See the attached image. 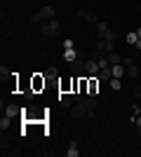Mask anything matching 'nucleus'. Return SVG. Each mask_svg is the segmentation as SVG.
<instances>
[{
	"mask_svg": "<svg viewBox=\"0 0 141 157\" xmlns=\"http://www.w3.org/2000/svg\"><path fill=\"white\" fill-rule=\"evenodd\" d=\"M59 31H61V24H59V19H49L47 24H42V28H40V33H42V35H47V38L57 35Z\"/></svg>",
	"mask_w": 141,
	"mask_h": 157,
	"instance_id": "obj_3",
	"label": "nucleus"
},
{
	"mask_svg": "<svg viewBox=\"0 0 141 157\" xmlns=\"http://www.w3.org/2000/svg\"><path fill=\"white\" fill-rule=\"evenodd\" d=\"M106 59H108V63H111V66H118V63H122V54H118V52H111V54L106 56Z\"/></svg>",
	"mask_w": 141,
	"mask_h": 157,
	"instance_id": "obj_12",
	"label": "nucleus"
},
{
	"mask_svg": "<svg viewBox=\"0 0 141 157\" xmlns=\"http://www.w3.org/2000/svg\"><path fill=\"white\" fill-rule=\"evenodd\" d=\"M106 31H108V26L104 24V21H99V26H96V35H99V38H104V35H106Z\"/></svg>",
	"mask_w": 141,
	"mask_h": 157,
	"instance_id": "obj_19",
	"label": "nucleus"
},
{
	"mask_svg": "<svg viewBox=\"0 0 141 157\" xmlns=\"http://www.w3.org/2000/svg\"><path fill=\"white\" fill-rule=\"evenodd\" d=\"M94 110H96V96H87L71 108V115L73 117H92Z\"/></svg>",
	"mask_w": 141,
	"mask_h": 157,
	"instance_id": "obj_1",
	"label": "nucleus"
},
{
	"mask_svg": "<svg viewBox=\"0 0 141 157\" xmlns=\"http://www.w3.org/2000/svg\"><path fill=\"white\" fill-rule=\"evenodd\" d=\"M78 56H80V54L75 52L73 47H71V49H66V52H64V59H66L68 63H71V61H75V59H78Z\"/></svg>",
	"mask_w": 141,
	"mask_h": 157,
	"instance_id": "obj_15",
	"label": "nucleus"
},
{
	"mask_svg": "<svg viewBox=\"0 0 141 157\" xmlns=\"http://www.w3.org/2000/svg\"><path fill=\"white\" fill-rule=\"evenodd\" d=\"M139 134H141V131H139Z\"/></svg>",
	"mask_w": 141,
	"mask_h": 157,
	"instance_id": "obj_31",
	"label": "nucleus"
},
{
	"mask_svg": "<svg viewBox=\"0 0 141 157\" xmlns=\"http://www.w3.org/2000/svg\"><path fill=\"white\" fill-rule=\"evenodd\" d=\"M45 80H47V85H59V73H57L54 66H49L45 71Z\"/></svg>",
	"mask_w": 141,
	"mask_h": 157,
	"instance_id": "obj_8",
	"label": "nucleus"
},
{
	"mask_svg": "<svg viewBox=\"0 0 141 157\" xmlns=\"http://www.w3.org/2000/svg\"><path fill=\"white\" fill-rule=\"evenodd\" d=\"M108 82H111V87H113V89H120V78H111V80H108Z\"/></svg>",
	"mask_w": 141,
	"mask_h": 157,
	"instance_id": "obj_25",
	"label": "nucleus"
},
{
	"mask_svg": "<svg viewBox=\"0 0 141 157\" xmlns=\"http://www.w3.org/2000/svg\"><path fill=\"white\" fill-rule=\"evenodd\" d=\"M104 38H106V40H111V42H115V40H118V33H115V31H111V28H108V31H106V35H104Z\"/></svg>",
	"mask_w": 141,
	"mask_h": 157,
	"instance_id": "obj_23",
	"label": "nucleus"
},
{
	"mask_svg": "<svg viewBox=\"0 0 141 157\" xmlns=\"http://www.w3.org/2000/svg\"><path fill=\"white\" fill-rule=\"evenodd\" d=\"M136 40H139V35H136V33H129L127 35V45H136Z\"/></svg>",
	"mask_w": 141,
	"mask_h": 157,
	"instance_id": "obj_24",
	"label": "nucleus"
},
{
	"mask_svg": "<svg viewBox=\"0 0 141 157\" xmlns=\"http://www.w3.org/2000/svg\"><path fill=\"white\" fill-rule=\"evenodd\" d=\"M134 122H136V127H139V131H141V115H134Z\"/></svg>",
	"mask_w": 141,
	"mask_h": 157,
	"instance_id": "obj_27",
	"label": "nucleus"
},
{
	"mask_svg": "<svg viewBox=\"0 0 141 157\" xmlns=\"http://www.w3.org/2000/svg\"><path fill=\"white\" fill-rule=\"evenodd\" d=\"M40 17H42L45 21L54 19V7H42V10H40Z\"/></svg>",
	"mask_w": 141,
	"mask_h": 157,
	"instance_id": "obj_13",
	"label": "nucleus"
},
{
	"mask_svg": "<svg viewBox=\"0 0 141 157\" xmlns=\"http://www.w3.org/2000/svg\"><path fill=\"white\" fill-rule=\"evenodd\" d=\"M85 19H87V21H92V24H96V21H99V17H96V12H92V10H89V12L85 14Z\"/></svg>",
	"mask_w": 141,
	"mask_h": 157,
	"instance_id": "obj_22",
	"label": "nucleus"
},
{
	"mask_svg": "<svg viewBox=\"0 0 141 157\" xmlns=\"http://www.w3.org/2000/svg\"><path fill=\"white\" fill-rule=\"evenodd\" d=\"M111 73H113V78H122V75H127V71H125V63L111 66Z\"/></svg>",
	"mask_w": 141,
	"mask_h": 157,
	"instance_id": "obj_11",
	"label": "nucleus"
},
{
	"mask_svg": "<svg viewBox=\"0 0 141 157\" xmlns=\"http://www.w3.org/2000/svg\"><path fill=\"white\" fill-rule=\"evenodd\" d=\"M31 87H33V92H35V94L45 92V87H47L45 73H33V75H31Z\"/></svg>",
	"mask_w": 141,
	"mask_h": 157,
	"instance_id": "obj_2",
	"label": "nucleus"
},
{
	"mask_svg": "<svg viewBox=\"0 0 141 157\" xmlns=\"http://www.w3.org/2000/svg\"><path fill=\"white\" fill-rule=\"evenodd\" d=\"M99 71H101V68H99V61H96V59H92V56L85 59V73H87V75H96Z\"/></svg>",
	"mask_w": 141,
	"mask_h": 157,
	"instance_id": "obj_7",
	"label": "nucleus"
},
{
	"mask_svg": "<svg viewBox=\"0 0 141 157\" xmlns=\"http://www.w3.org/2000/svg\"><path fill=\"white\" fill-rule=\"evenodd\" d=\"M87 96H99V75L87 78Z\"/></svg>",
	"mask_w": 141,
	"mask_h": 157,
	"instance_id": "obj_6",
	"label": "nucleus"
},
{
	"mask_svg": "<svg viewBox=\"0 0 141 157\" xmlns=\"http://www.w3.org/2000/svg\"><path fill=\"white\" fill-rule=\"evenodd\" d=\"M113 78V73H111V66H108V68H101L99 71V80H111Z\"/></svg>",
	"mask_w": 141,
	"mask_h": 157,
	"instance_id": "obj_16",
	"label": "nucleus"
},
{
	"mask_svg": "<svg viewBox=\"0 0 141 157\" xmlns=\"http://www.w3.org/2000/svg\"><path fill=\"white\" fill-rule=\"evenodd\" d=\"M10 124H12V117H10V115H5V117L0 120V129H2V131L10 129Z\"/></svg>",
	"mask_w": 141,
	"mask_h": 157,
	"instance_id": "obj_18",
	"label": "nucleus"
},
{
	"mask_svg": "<svg viewBox=\"0 0 141 157\" xmlns=\"http://www.w3.org/2000/svg\"><path fill=\"white\" fill-rule=\"evenodd\" d=\"M96 49H99V52H115V42H111V40H106V38H101L99 42H96Z\"/></svg>",
	"mask_w": 141,
	"mask_h": 157,
	"instance_id": "obj_9",
	"label": "nucleus"
},
{
	"mask_svg": "<svg viewBox=\"0 0 141 157\" xmlns=\"http://www.w3.org/2000/svg\"><path fill=\"white\" fill-rule=\"evenodd\" d=\"M68 157H78V143L71 141V148H68Z\"/></svg>",
	"mask_w": 141,
	"mask_h": 157,
	"instance_id": "obj_21",
	"label": "nucleus"
},
{
	"mask_svg": "<svg viewBox=\"0 0 141 157\" xmlns=\"http://www.w3.org/2000/svg\"><path fill=\"white\" fill-rule=\"evenodd\" d=\"M122 63H125V71H127L129 78H136V75H139V66L134 63L132 56H122Z\"/></svg>",
	"mask_w": 141,
	"mask_h": 157,
	"instance_id": "obj_5",
	"label": "nucleus"
},
{
	"mask_svg": "<svg viewBox=\"0 0 141 157\" xmlns=\"http://www.w3.org/2000/svg\"><path fill=\"white\" fill-rule=\"evenodd\" d=\"M7 78H12V73H10V68H7V66L2 63V66H0V80H2V82H5Z\"/></svg>",
	"mask_w": 141,
	"mask_h": 157,
	"instance_id": "obj_17",
	"label": "nucleus"
},
{
	"mask_svg": "<svg viewBox=\"0 0 141 157\" xmlns=\"http://www.w3.org/2000/svg\"><path fill=\"white\" fill-rule=\"evenodd\" d=\"M5 115L17 117V115H21V108H19V105H7V108H5Z\"/></svg>",
	"mask_w": 141,
	"mask_h": 157,
	"instance_id": "obj_14",
	"label": "nucleus"
},
{
	"mask_svg": "<svg viewBox=\"0 0 141 157\" xmlns=\"http://www.w3.org/2000/svg\"><path fill=\"white\" fill-rule=\"evenodd\" d=\"M78 94H87V78H80V89H78Z\"/></svg>",
	"mask_w": 141,
	"mask_h": 157,
	"instance_id": "obj_20",
	"label": "nucleus"
},
{
	"mask_svg": "<svg viewBox=\"0 0 141 157\" xmlns=\"http://www.w3.org/2000/svg\"><path fill=\"white\" fill-rule=\"evenodd\" d=\"M139 105H141V103H139Z\"/></svg>",
	"mask_w": 141,
	"mask_h": 157,
	"instance_id": "obj_32",
	"label": "nucleus"
},
{
	"mask_svg": "<svg viewBox=\"0 0 141 157\" xmlns=\"http://www.w3.org/2000/svg\"><path fill=\"white\" fill-rule=\"evenodd\" d=\"M82 94H59V103L61 105H66V108H73L78 101H82Z\"/></svg>",
	"mask_w": 141,
	"mask_h": 157,
	"instance_id": "obj_4",
	"label": "nucleus"
},
{
	"mask_svg": "<svg viewBox=\"0 0 141 157\" xmlns=\"http://www.w3.org/2000/svg\"><path fill=\"white\" fill-rule=\"evenodd\" d=\"M136 49H141V38H139V40H136Z\"/></svg>",
	"mask_w": 141,
	"mask_h": 157,
	"instance_id": "obj_29",
	"label": "nucleus"
},
{
	"mask_svg": "<svg viewBox=\"0 0 141 157\" xmlns=\"http://www.w3.org/2000/svg\"><path fill=\"white\" fill-rule=\"evenodd\" d=\"M59 92H61V94H73V78L59 80Z\"/></svg>",
	"mask_w": 141,
	"mask_h": 157,
	"instance_id": "obj_10",
	"label": "nucleus"
},
{
	"mask_svg": "<svg viewBox=\"0 0 141 157\" xmlns=\"http://www.w3.org/2000/svg\"><path fill=\"white\" fill-rule=\"evenodd\" d=\"M31 21H42V17H40V12H35L33 17H31Z\"/></svg>",
	"mask_w": 141,
	"mask_h": 157,
	"instance_id": "obj_26",
	"label": "nucleus"
},
{
	"mask_svg": "<svg viewBox=\"0 0 141 157\" xmlns=\"http://www.w3.org/2000/svg\"><path fill=\"white\" fill-rule=\"evenodd\" d=\"M134 94H136V98L141 101V87H136V89H134Z\"/></svg>",
	"mask_w": 141,
	"mask_h": 157,
	"instance_id": "obj_28",
	"label": "nucleus"
},
{
	"mask_svg": "<svg viewBox=\"0 0 141 157\" xmlns=\"http://www.w3.org/2000/svg\"><path fill=\"white\" fill-rule=\"evenodd\" d=\"M136 35H139V38H141V28H139V31H136Z\"/></svg>",
	"mask_w": 141,
	"mask_h": 157,
	"instance_id": "obj_30",
	"label": "nucleus"
}]
</instances>
